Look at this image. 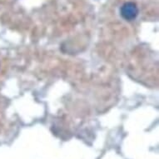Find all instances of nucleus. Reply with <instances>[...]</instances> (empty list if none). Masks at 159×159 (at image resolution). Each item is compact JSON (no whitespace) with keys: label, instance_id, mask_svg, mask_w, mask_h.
<instances>
[{"label":"nucleus","instance_id":"obj_1","mask_svg":"<svg viewBox=\"0 0 159 159\" xmlns=\"http://www.w3.org/2000/svg\"><path fill=\"white\" fill-rule=\"evenodd\" d=\"M138 14V8L134 3L128 2L121 8V15L127 21H132L135 19Z\"/></svg>","mask_w":159,"mask_h":159}]
</instances>
